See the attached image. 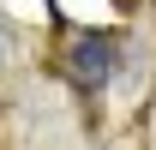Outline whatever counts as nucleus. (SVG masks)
<instances>
[{
	"instance_id": "f257e3e1",
	"label": "nucleus",
	"mask_w": 156,
	"mask_h": 150,
	"mask_svg": "<svg viewBox=\"0 0 156 150\" xmlns=\"http://www.w3.org/2000/svg\"><path fill=\"white\" fill-rule=\"evenodd\" d=\"M66 66H72V78H78V84H108V72H114V36L84 30V36L72 42Z\"/></svg>"
}]
</instances>
